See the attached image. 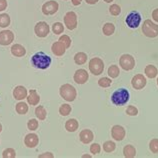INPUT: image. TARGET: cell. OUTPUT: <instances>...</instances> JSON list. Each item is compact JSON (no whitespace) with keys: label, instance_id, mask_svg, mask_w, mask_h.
I'll list each match as a JSON object with an SVG mask.
<instances>
[{"label":"cell","instance_id":"6da1fadb","mask_svg":"<svg viewBox=\"0 0 158 158\" xmlns=\"http://www.w3.org/2000/svg\"><path fill=\"white\" fill-rule=\"evenodd\" d=\"M31 64L35 68L47 69L51 64V58L44 52H37L31 57Z\"/></svg>","mask_w":158,"mask_h":158},{"label":"cell","instance_id":"7a4b0ae2","mask_svg":"<svg viewBox=\"0 0 158 158\" xmlns=\"http://www.w3.org/2000/svg\"><path fill=\"white\" fill-rule=\"evenodd\" d=\"M129 91L126 88H119L114 91L111 96V101L116 106H122L125 105L129 101Z\"/></svg>","mask_w":158,"mask_h":158},{"label":"cell","instance_id":"3957f363","mask_svg":"<svg viewBox=\"0 0 158 158\" xmlns=\"http://www.w3.org/2000/svg\"><path fill=\"white\" fill-rule=\"evenodd\" d=\"M59 93H60V96L64 99V100L68 101V102H71L75 100V98L77 96V92H76V89L71 84H63L60 86L59 88Z\"/></svg>","mask_w":158,"mask_h":158},{"label":"cell","instance_id":"277c9868","mask_svg":"<svg viewBox=\"0 0 158 158\" xmlns=\"http://www.w3.org/2000/svg\"><path fill=\"white\" fill-rule=\"evenodd\" d=\"M142 32L146 37L154 38V37L158 36V25L153 21H151L150 19H146L143 22Z\"/></svg>","mask_w":158,"mask_h":158},{"label":"cell","instance_id":"5b68a950","mask_svg":"<svg viewBox=\"0 0 158 158\" xmlns=\"http://www.w3.org/2000/svg\"><path fill=\"white\" fill-rule=\"evenodd\" d=\"M89 70L93 75H100L104 70V62L98 57H94L89 61Z\"/></svg>","mask_w":158,"mask_h":158},{"label":"cell","instance_id":"8992f818","mask_svg":"<svg viewBox=\"0 0 158 158\" xmlns=\"http://www.w3.org/2000/svg\"><path fill=\"white\" fill-rule=\"evenodd\" d=\"M119 65L122 69L129 71L132 70L135 66V59L130 54H123L119 59Z\"/></svg>","mask_w":158,"mask_h":158},{"label":"cell","instance_id":"52a82bcc","mask_svg":"<svg viewBox=\"0 0 158 158\" xmlns=\"http://www.w3.org/2000/svg\"><path fill=\"white\" fill-rule=\"evenodd\" d=\"M126 24L130 28H137L141 23V15L136 11H132L127 15L125 19Z\"/></svg>","mask_w":158,"mask_h":158},{"label":"cell","instance_id":"ba28073f","mask_svg":"<svg viewBox=\"0 0 158 158\" xmlns=\"http://www.w3.org/2000/svg\"><path fill=\"white\" fill-rule=\"evenodd\" d=\"M64 24L69 30H73L77 27V15L75 12L69 11L64 16Z\"/></svg>","mask_w":158,"mask_h":158},{"label":"cell","instance_id":"9c48e42d","mask_svg":"<svg viewBox=\"0 0 158 158\" xmlns=\"http://www.w3.org/2000/svg\"><path fill=\"white\" fill-rule=\"evenodd\" d=\"M49 31H50V28H49V25L44 21H39L36 23V25L34 27V32L35 34L40 37V38H44L48 35Z\"/></svg>","mask_w":158,"mask_h":158},{"label":"cell","instance_id":"30bf717a","mask_svg":"<svg viewBox=\"0 0 158 158\" xmlns=\"http://www.w3.org/2000/svg\"><path fill=\"white\" fill-rule=\"evenodd\" d=\"M59 5L55 0H50L42 5V13L44 15H53L58 11Z\"/></svg>","mask_w":158,"mask_h":158},{"label":"cell","instance_id":"8fae6325","mask_svg":"<svg viewBox=\"0 0 158 158\" xmlns=\"http://www.w3.org/2000/svg\"><path fill=\"white\" fill-rule=\"evenodd\" d=\"M147 83V80L143 74H136V75L132 78L131 80V85L134 89L140 90L145 87Z\"/></svg>","mask_w":158,"mask_h":158},{"label":"cell","instance_id":"7c38bea8","mask_svg":"<svg viewBox=\"0 0 158 158\" xmlns=\"http://www.w3.org/2000/svg\"><path fill=\"white\" fill-rule=\"evenodd\" d=\"M126 135V131L124 129L123 126L120 125H114L111 129V136L112 138L116 141H122L125 138Z\"/></svg>","mask_w":158,"mask_h":158},{"label":"cell","instance_id":"4fadbf2b","mask_svg":"<svg viewBox=\"0 0 158 158\" xmlns=\"http://www.w3.org/2000/svg\"><path fill=\"white\" fill-rule=\"evenodd\" d=\"M14 40V34L10 30H2L0 32V45L6 46L13 42Z\"/></svg>","mask_w":158,"mask_h":158},{"label":"cell","instance_id":"5bb4252c","mask_svg":"<svg viewBox=\"0 0 158 158\" xmlns=\"http://www.w3.org/2000/svg\"><path fill=\"white\" fill-rule=\"evenodd\" d=\"M88 78H89V75L85 69L76 70L73 76L74 81H75L77 84H84V83H86L87 80H88Z\"/></svg>","mask_w":158,"mask_h":158},{"label":"cell","instance_id":"9a60e30c","mask_svg":"<svg viewBox=\"0 0 158 158\" xmlns=\"http://www.w3.org/2000/svg\"><path fill=\"white\" fill-rule=\"evenodd\" d=\"M39 143V137L37 136L35 133H30L27 134L24 138V144L26 145L28 148H34Z\"/></svg>","mask_w":158,"mask_h":158},{"label":"cell","instance_id":"2e32d148","mask_svg":"<svg viewBox=\"0 0 158 158\" xmlns=\"http://www.w3.org/2000/svg\"><path fill=\"white\" fill-rule=\"evenodd\" d=\"M51 50H52V53L55 56H62L66 51V47H65V45L61 42V41L58 40V41H56V42H54L52 44Z\"/></svg>","mask_w":158,"mask_h":158},{"label":"cell","instance_id":"e0dca14e","mask_svg":"<svg viewBox=\"0 0 158 158\" xmlns=\"http://www.w3.org/2000/svg\"><path fill=\"white\" fill-rule=\"evenodd\" d=\"M13 97L16 100H23L27 98V89L24 86H16L13 90Z\"/></svg>","mask_w":158,"mask_h":158},{"label":"cell","instance_id":"ac0fdd59","mask_svg":"<svg viewBox=\"0 0 158 158\" xmlns=\"http://www.w3.org/2000/svg\"><path fill=\"white\" fill-rule=\"evenodd\" d=\"M79 138H80V141L83 144H89L94 138L93 132L89 129L82 130L80 132V134H79Z\"/></svg>","mask_w":158,"mask_h":158},{"label":"cell","instance_id":"d6986e66","mask_svg":"<svg viewBox=\"0 0 158 158\" xmlns=\"http://www.w3.org/2000/svg\"><path fill=\"white\" fill-rule=\"evenodd\" d=\"M40 101V96L35 89H31L27 95V102L30 105H37Z\"/></svg>","mask_w":158,"mask_h":158},{"label":"cell","instance_id":"ffe728a7","mask_svg":"<svg viewBox=\"0 0 158 158\" xmlns=\"http://www.w3.org/2000/svg\"><path fill=\"white\" fill-rule=\"evenodd\" d=\"M11 53L15 57H22L26 54V49L21 44H14L11 47Z\"/></svg>","mask_w":158,"mask_h":158},{"label":"cell","instance_id":"44dd1931","mask_svg":"<svg viewBox=\"0 0 158 158\" xmlns=\"http://www.w3.org/2000/svg\"><path fill=\"white\" fill-rule=\"evenodd\" d=\"M79 127V123L76 119L71 118L68 119L65 123V129L68 132H75Z\"/></svg>","mask_w":158,"mask_h":158},{"label":"cell","instance_id":"7402d4cb","mask_svg":"<svg viewBox=\"0 0 158 158\" xmlns=\"http://www.w3.org/2000/svg\"><path fill=\"white\" fill-rule=\"evenodd\" d=\"M123 155L126 158H133L136 155V149L133 145L128 144L123 148Z\"/></svg>","mask_w":158,"mask_h":158},{"label":"cell","instance_id":"603a6c76","mask_svg":"<svg viewBox=\"0 0 158 158\" xmlns=\"http://www.w3.org/2000/svg\"><path fill=\"white\" fill-rule=\"evenodd\" d=\"M144 72H145V75H146L148 78H151L152 79V78H155L157 76L158 70H157V68L155 67L154 65L149 64V65L146 66V67H145Z\"/></svg>","mask_w":158,"mask_h":158},{"label":"cell","instance_id":"cb8c5ba5","mask_svg":"<svg viewBox=\"0 0 158 158\" xmlns=\"http://www.w3.org/2000/svg\"><path fill=\"white\" fill-rule=\"evenodd\" d=\"M115 31V26L113 23H105L102 27V32L105 36H111Z\"/></svg>","mask_w":158,"mask_h":158},{"label":"cell","instance_id":"d4e9b609","mask_svg":"<svg viewBox=\"0 0 158 158\" xmlns=\"http://www.w3.org/2000/svg\"><path fill=\"white\" fill-rule=\"evenodd\" d=\"M87 61V55L84 52H78L74 55V62L78 65L85 64Z\"/></svg>","mask_w":158,"mask_h":158},{"label":"cell","instance_id":"484cf974","mask_svg":"<svg viewBox=\"0 0 158 158\" xmlns=\"http://www.w3.org/2000/svg\"><path fill=\"white\" fill-rule=\"evenodd\" d=\"M15 109H16V112H17L18 114L24 115V114H26L27 111H28V105L26 104L25 102L20 101V102L17 103V104H16Z\"/></svg>","mask_w":158,"mask_h":158},{"label":"cell","instance_id":"4316f807","mask_svg":"<svg viewBox=\"0 0 158 158\" xmlns=\"http://www.w3.org/2000/svg\"><path fill=\"white\" fill-rule=\"evenodd\" d=\"M10 16L7 13H2L0 14V27L5 28L10 25Z\"/></svg>","mask_w":158,"mask_h":158},{"label":"cell","instance_id":"83f0119b","mask_svg":"<svg viewBox=\"0 0 158 158\" xmlns=\"http://www.w3.org/2000/svg\"><path fill=\"white\" fill-rule=\"evenodd\" d=\"M35 115L39 120H44L45 118H46L47 112H46V110H45V108L43 106L39 105V106H37L36 109H35Z\"/></svg>","mask_w":158,"mask_h":158},{"label":"cell","instance_id":"f1b7e54d","mask_svg":"<svg viewBox=\"0 0 158 158\" xmlns=\"http://www.w3.org/2000/svg\"><path fill=\"white\" fill-rule=\"evenodd\" d=\"M116 148V144L111 140H108L106 142L103 143V150L107 153H110V152H113Z\"/></svg>","mask_w":158,"mask_h":158},{"label":"cell","instance_id":"f546056e","mask_svg":"<svg viewBox=\"0 0 158 158\" xmlns=\"http://www.w3.org/2000/svg\"><path fill=\"white\" fill-rule=\"evenodd\" d=\"M120 70L117 65H111L109 68H108V75L111 78H117L119 76Z\"/></svg>","mask_w":158,"mask_h":158},{"label":"cell","instance_id":"4dcf8cb0","mask_svg":"<svg viewBox=\"0 0 158 158\" xmlns=\"http://www.w3.org/2000/svg\"><path fill=\"white\" fill-rule=\"evenodd\" d=\"M52 31H53L54 34H56V35H59V34H61V33H63V31H64L63 24L60 23V22H55L52 25Z\"/></svg>","mask_w":158,"mask_h":158},{"label":"cell","instance_id":"1f68e13d","mask_svg":"<svg viewBox=\"0 0 158 158\" xmlns=\"http://www.w3.org/2000/svg\"><path fill=\"white\" fill-rule=\"evenodd\" d=\"M71 110H72L71 106L66 103V104H62L60 106V108H59V113L62 116H67V115H69L70 113H71Z\"/></svg>","mask_w":158,"mask_h":158},{"label":"cell","instance_id":"d6a6232c","mask_svg":"<svg viewBox=\"0 0 158 158\" xmlns=\"http://www.w3.org/2000/svg\"><path fill=\"white\" fill-rule=\"evenodd\" d=\"M111 79L108 77H102L98 80V85L100 87H103V88H106V87H109L111 85Z\"/></svg>","mask_w":158,"mask_h":158},{"label":"cell","instance_id":"836d02e7","mask_svg":"<svg viewBox=\"0 0 158 158\" xmlns=\"http://www.w3.org/2000/svg\"><path fill=\"white\" fill-rule=\"evenodd\" d=\"M2 156L4 158H14L16 157V151L13 148H7L2 152Z\"/></svg>","mask_w":158,"mask_h":158},{"label":"cell","instance_id":"e575fe53","mask_svg":"<svg viewBox=\"0 0 158 158\" xmlns=\"http://www.w3.org/2000/svg\"><path fill=\"white\" fill-rule=\"evenodd\" d=\"M109 12L111 15H114V16H117L121 13V7L117 4H112V5L109 7Z\"/></svg>","mask_w":158,"mask_h":158},{"label":"cell","instance_id":"d590c367","mask_svg":"<svg viewBox=\"0 0 158 158\" xmlns=\"http://www.w3.org/2000/svg\"><path fill=\"white\" fill-rule=\"evenodd\" d=\"M149 149L151 150L152 153H158V139L154 138L149 142Z\"/></svg>","mask_w":158,"mask_h":158},{"label":"cell","instance_id":"8d00e7d4","mask_svg":"<svg viewBox=\"0 0 158 158\" xmlns=\"http://www.w3.org/2000/svg\"><path fill=\"white\" fill-rule=\"evenodd\" d=\"M38 126H39V123H38V121H37L36 119H30L28 121V123H27V127H28V129L29 130H31V131H34V130H36L37 128H38Z\"/></svg>","mask_w":158,"mask_h":158},{"label":"cell","instance_id":"74e56055","mask_svg":"<svg viewBox=\"0 0 158 158\" xmlns=\"http://www.w3.org/2000/svg\"><path fill=\"white\" fill-rule=\"evenodd\" d=\"M59 41H61V42L65 45L66 49L69 48L70 45H71V39H70V37L68 35H62V36H60Z\"/></svg>","mask_w":158,"mask_h":158},{"label":"cell","instance_id":"f35d334b","mask_svg":"<svg viewBox=\"0 0 158 158\" xmlns=\"http://www.w3.org/2000/svg\"><path fill=\"white\" fill-rule=\"evenodd\" d=\"M126 114L129 115V116H136L137 114H138V109H137L135 106L129 105L126 109Z\"/></svg>","mask_w":158,"mask_h":158},{"label":"cell","instance_id":"ab89813d","mask_svg":"<svg viewBox=\"0 0 158 158\" xmlns=\"http://www.w3.org/2000/svg\"><path fill=\"white\" fill-rule=\"evenodd\" d=\"M101 151V146L99 145L98 143H93L91 144L90 146V152L92 153V154H98V153H100Z\"/></svg>","mask_w":158,"mask_h":158},{"label":"cell","instance_id":"60d3db41","mask_svg":"<svg viewBox=\"0 0 158 158\" xmlns=\"http://www.w3.org/2000/svg\"><path fill=\"white\" fill-rule=\"evenodd\" d=\"M7 8V1L6 0H0V12L4 11Z\"/></svg>","mask_w":158,"mask_h":158},{"label":"cell","instance_id":"b9f144b4","mask_svg":"<svg viewBox=\"0 0 158 158\" xmlns=\"http://www.w3.org/2000/svg\"><path fill=\"white\" fill-rule=\"evenodd\" d=\"M152 19L154 20L155 22L158 23V8H156V9L153 10V12H152Z\"/></svg>","mask_w":158,"mask_h":158},{"label":"cell","instance_id":"7bdbcfd3","mask_svg":"<svg viewBox=\"0 0 158 158\" xmlns=\"http://www.w3.org/2000/svg\"><path fill=\"white\" fill-rule=\"evenodd\" d=\"M38 157H40V158H43V157H49V158H53V154H51L50 152H46V153H44V154H40Z\"/></svg>","mask_w":158,"mask_h":158},{"label":"cell","instance_id":"ee69618b","mask_svg":"<svg viewBox=\"0 0 158 158\" xmlns=\"http://www.w3.org/2000/svg\"><path fill=\"white\" fill-rule=\"evenodd\" d=\"M71 2L74 6H78V5H80L81 2H82V0H71Z\"/></svg>","mask_w":158,"mask_h":158},{"label":"cell","instance_id":"f6af8a7d","mask_svg":"<svg viewBox=\"0 0 158 158\" xmlns=\"http://www.w3.org/2000/svg\"><path fill=\"white\" fill-rule=\"evenodd\" d=\"M85 1H86V3L90 4V5H93V4H96L99 0H85Z\"/></svg>","mask_w":158,"mask_h":158},{"label":"cell","instance_id":"bcb514c9","mask_svg":"<svg viewBox=\"0 0 158 158\" xmlns=\"http://www.w3.org/2000/svg\"><path fill=\"white\" fill-rule=\"evenodd\" d=\"M82 157H83V158H85V157H88V158H89V157H91V155H89V154H85V155H83Z\"/></svg>","mask_w":158,"mask_h":158},{"label":"cell","instance_id":"7dc6e473","mask_svg":"<svg viewBox=\"0 0 158 158\" xmlns=\"http://www.w3.org/2000/svg\"><path fill=\"white\" fill-rule=\"evenodd\" d=\"M104 1H105L106 3H111L112 1H113V0H104Z\"/></svg>","mask_w":158,"mask_h":158},{"label":"cell","instance_id":"c3c4849f","mask_svg":"<svg viewBox=\"0 0 158 158\" xmlns=\"http://www.w3.org/2000/svg\"><path fill=\"white\" fill-rule=\"evenodd\" d=\"M2 131V125H1V123H0V132Z\"/></svg>","mask_w":158,"mask_h":158},{"label":"cell","instance_id":"681fc988","mask_svg":"<svg viewBox=\"0 0 158 158\" xmlns=\"http://www.w3.org/2000/svg\"><path fill=\"white\" fill-rule=\"evenodd\" d=\"M157 85H158V78H157Z\"/></svg>","mask_w":158,"mask_h":158}]
</instances>
